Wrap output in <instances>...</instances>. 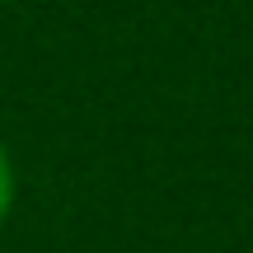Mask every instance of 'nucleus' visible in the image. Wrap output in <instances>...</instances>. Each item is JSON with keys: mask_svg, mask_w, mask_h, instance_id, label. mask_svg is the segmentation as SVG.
<instances>
[{"mask_svg": "<svg viewBox=\"0 0 253 253\" xmlns=\"http://www.w3.org/2000/svg\"><path fill=\"white\" fill-rule=\"evenodd\" d=\"M9 211H14V160L0 141V225L9 220Z\"/></svg>", "mask_w": 253, "mask_h": 253, "instance_id": "obj_1", "label": "nucleus"}]
</instances>
